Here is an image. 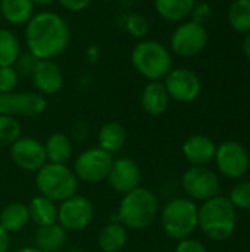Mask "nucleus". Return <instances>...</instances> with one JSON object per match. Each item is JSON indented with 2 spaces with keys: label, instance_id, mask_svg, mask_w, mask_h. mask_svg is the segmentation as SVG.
<instances>
[{
  "label": "nucleus",
  "instance_id": "obj_19",
  "mask_svg": "<svg viewBox=\"0 0 250 252\" xmlns=\"http://www.w3.org/2000/svg\"><path fill=\"white\" fill-rule=\"evenodd\" d=\"M68 241V232L57 223L50 226L37 227L34 238H32V247L41 252H60L63 251Z\"/></svg>",
  "mask_w": 250,
  "mask_h": 252
},
{
  "label": "nucleus",
  "instance_id": "obj_16",
  "mask_svg": "<svg viewBox=\"0 0 250 252\" xmlns=\"http://www.w3.org/2000/svg\"><path fill=\"white\" fill-rule=\"evenodd\" d=\"M29 78L35 92L43 96H53L63 87V72L60 66L50 59L38 61Z\"/></svg>",
  "mask_w": 250,
  "mask_h": 252
},
{
  "label": "nucleus",
  "instance_id": "obj_27",
  "mask_svg": "<svg viewBox=\"0 0 250 252\" xmlns=\"http://www.w3.org/2000/svg\"><path fill=\"white\" fill-rule=\"evenodd\" d=\"M21 43L9 28L0 27V66H13L21 55Z\"/></svg>",
  "mask_w": 250,
  "mask_h": 252
},
{
  "label": "nucleus",
  "instance_id": "obj_30",
  "mask_svg": "<svg viewBox=\"0 0 250 252\" xmlns=\"http://www.w3.org/2000/svg\"><path fill=\"white\" fill-rule=\"evenodd\" d=\"M22 134V127L18 118L0 115V148L10 146Z\"/></svg>",
  "mask_w": 250,
  "mask_h": 252
},
{
  "label": "nucleus",
  "instance_id": "obj_12",
  "mask_svg": "<svg viewBox=\"0 0 250 252\" xmlns=\"http://www.w3.org/2000/svg\"><path fill=\"white\" fill-rule=\"evenodd\" d=\"M218 171L231 180L242 179L250 167V157L248 149L236 140H227L217 145L214 158Z\"/></svg>",
  "mask_w": 250,
  "mask_h": 252
},
{
  "label": "nucleus",
  "instance_id": "obj_8",
  "mask_svg": "<svg viewBox=\"0 0 250 252\" xmlns=\"http://www.w3.org/2000/svg\"><path fill=\"white\" fill-rule=\"evenodd\" d=\"M94 204L84 195H74L57 205V224L68 233L85 230L94 220Z\"/></svg>",
  "mask_w": 250,
  "mask_h": 252
},
{
  "label": "nucleus",
  "instance_id": "obj_18",
  "mask_svg": "<svg viewBox=\"0 0 250 252\" xmlns=\"http://www.w3.org/2000/svg\"><path fill=\"white\" fill-rule=\"evenodd\" d=\"M169 94L162 81H149L140 93V106L150 117L162 115L169 106Z\"/></svg>",
  "mask_w": 250,
  "mask_h": 252
},
{
  "label": "nucleus",
  "instance_id": "obj_2",
  "mask_svg": "<svg viewBox=\"0 0 250 252\" xmlns=\"http://www.w3.org/2000/svg\"><path fill=\"white\" fill-rule=\"evenodd\" d=\"M159 214V201L147 188H137L122 195L118 211L113 216L128 232H140L150 227Z\"/></svg>",
  "mask_w": 250,
  "mask_h": 252
},
{
  "label": "nucleus",
  "instance_id": "obj_42",
  "mask_svg": "<svg viewBox=\"0 0 250 252\" xmlns=\"http://www.w3.org/2000/svg\"><path fill=\"white\" fill-rule=\"evenodd\" d=\"M53 1H56V0H32L34 6H49Z\"/></svg>",
  "mask_w": 250,
  "mask_h": 252
},
{
  "label": "nucleus",
  "instance_id": "obj_14",
  "mask_svg": "<svg viewBox=\"0 0 250 252\" xmlns=\"http://www.w3.org/2000/svg\"><path fill=\"white\" fill-rule=\"evenodd\" d=\"M10 158L19 170L27 173H37L47 162L44 143L29 136H21L10 145Z\"/></svg>",
  "mask_w": 250,
  "mask_h": 252
},
{
  "label": "nucleus",
  "instance_id": "obj_21",
  "mask_svg": "<svg viewBox=\"0 0 250 252\" xmlns=\"http://www.w3.org/2000/svg\"><path fill=\"white\" fill-rule=\"evenodd\" d=\"M57 205L55 201L43 196V195H35L28 204V214H29V221H32L37 227L43 226H50L57 223Z\"/></svg>",
  "mask_w": 250,
  "mask_h": 252
},
{
  "label": "nucleus",
  "instance_id": "obj_29",
  "mask_svg": "<svg viewBox=\"0 0 250 252\" xmlns=\"http://www.w3.org/2000/svg\"><path fill=\"white\" fill-rule=\"evenodd\" d=\"M116 24L119 27H122L134 38H141V40L149 34V30H150L147 18L140 13H134V12H131V13L124 12V13L118 15Z\"/></svg>",
  "mask_w": 250,
  "mask_h": 252
},
{
  "label": "nucleus",
  "instance_id": "obj_34",
  "mask_svg": "<svg viewBox=\"0 0 250 252\" xmlns=\"http://www.w3.org/2000/svg\"><path fill=\"white\" fill-rule=\"evenodd\" d=\"M190 16H192V21H194V22H197L200 25H205V22H208L211 19V16H212V7L206 1L196 3L192 13H190Z\"/></svg>",
  "mask_w": 250,
  "mask_h": 252
},
{
  "label": "nucleus",
  "instance_id": "obj_24",
  "mask_svg": "<svg viewBox=\"0 0 250 252\" xmlns=\"http://www.w3.org/2000/svg\"><path fill=\"white\" fill-rule=\"evenodd\" d=\"M29 223L28 207L24 202H9L0 211V224L9 233H19Z\"/></svg>",
  "mask_w": 250,
  "mask_h": 252
},
{
  "label": "nucleus",
  "instance_id": "obj_45",
  "mask_svg": "<svg viewBox=\"0 0 250 252\" xmlns=\"http://www.w3.org/2000/svg\"><path fill=\"white\" fill-rule=\"evenodd\" d=\"M100 1H111V0H100Z\"/></svg>",
  "mask_w": 250,
  "mask_h": 252
},
{
  "label": "nucleus",
  "instance_id": "obj_40",
  "mask_svg": "<svg viewBox=\"0 0 250 252\" xmlns=\"http://www.w3.org/2000/svg\"><path fill=\"white\" fill-rule=\"evenodd\" d=\"M243 52H245V55L250 59V32L246 34V37L243 40Z\"/></svg>",
  "mask_w": 250,
  "mask_h": 252
},
{
  "label": "nucleus",
  "instance_id": "obj_38",
  "mask_svg": "<svg viewBox=\"0 0 250 252\" xmlns=\"http://www.w3.org/2000/svg\"><path fill=\"white\" fill-rule=\"evenodd\" d=\"M85 58L90 63H96L100 58V49L99 46L96 44H90L87 49H85Z\"/></svg>",
  "mask_w": 250,
  "mask_h": 252
},
{
  "label": "nucleus",
  "instance_id": "obj_5",
  "mask_svg": "<svg viewBox=\"0 0 250 252\" xmlns=\"http://www.w3.org/2000/svg\"><path fill=\"white\" fill-rule=\"evenodd\" d=\"M134 69L149 81H161L172 69L169 49L156 40H140L131 52Z\"/></svg>",
  "mask_w": 250,
  "mask_h": 252
},
{
  "label": "nucleus",
  "instance_id": "obj_31",
  "mask_svg": "<svg viewBox=\"0 0 250 252\" xmlns=\"http://www.w3.org/2000/svg\"><path fill=\"white\" fill-rule=\"evenodd\" d=\"M228 199L236 207V210L250 211V180L237 183L231 189Z\"/></svg>",
  "mask_w": 250,
  "mask_h": 252
},
{
  "label": "nucleus",
  "instance_id": "obj_28",
  "mask_svg": "<svg viewBox=\"0 0 250 252\" xmlns=\"http://www.w3.org/2000/svg\"><path fill=\"white\" fill-rule=\"evenodd\" d=\"M228 24L236 32H250V0H234L230 4Z\"/></svg>",
  "mask_w": 250,
  "mask_h": 252
},
{
  "label": "nucleus",
  "instance_id": "obj_9",
  "mask_svg": "<svg viewBox=\"0 0 250 252\" xmlns=\"http://www.w3.org/2000/svg\"><path fill=\"white\" fill-rule=\"evenodd\" d=\"M181 186L187 198L194 202H205L220 195L221 189L218 174L214 170L208 168V165H192L190 168H187L181 177Z\"/></svg>",
  "mask_w": 250,
  "mask_h": 252
},
{
  "label": "nucleus",
  "instance_id": "obj_43",
  "mask_svg": "<svg viewBox=\"0 0 250 252\" xmlns=\"http://www.w3.org/2000/svg\"><path fill=\"white\" fill-rule=\"evenodd\" d=\"M15 252H41L40 250H37L35 247H32V245H29V247H22V248H19V250H16Z\"/></svg>",
  "mask_w": 250,
  "mask_h": 252
},
{
  "label": "nucleus",
  "instance_id": "obj_13",
  "mask_svg": "<svg viewBox=\"0 0 250 252\" xmlns=\"http://www.w3.org/2000/svg\"><path fill=\"white\" fill-rule=\"evenodd\" d=\"M169 99L180 103H190L197 99L202 90L199 75L189 68H172L164 78Z\"/></svg>",
  "mask_w": 250,
  "mask_h": 252
},
{
  "label": "nucleus",
  "instance_id": "obj_41",
  "mask_svg": "<svg viewBox=\"0 0 250 252\" xmlns=\"http://www.w3.org/2000/svg\"><path fill=\"white\" fill-rule=\"evenodd\" d=\"M118 1V4L121 6V7H124V9H128V7H131L137 0H116Z\"/></svg>",
  "mask_w": 250,
  "mask_h": 252
},
{
  "label": "nucleus",
  "instance_id": "obj_15",
  "mask_svg": "<svg viewBox=\"0 0 250 252\" xmlns=\"http://www.w3.org/2000/svg\"><path fill=\"white\" fill-rule=\"evenodd\" d=\"M106 180L111 189L122 196L141 186L143 174L140 165L134 159L128 157H122L113 159Z\"/></svg>",
  "mask_w": 250,
  "mask_h": 252
},
{
  "label": "nucleus",
  "instance_id": "obj_39",
  "mask_svg": "<svg viewBox=\"0 0 250 252\" xmlns=\"http://www.w3.org/2000/svg\"><path fill=\"white\" fill-rule=\"evenodd\" d=\"M10 250V235L0 224V252H9Z\"/></svg>",
  "mask_w": 250,
  "mask_h": 252
},
{
  "label": "nucleus",
  "instance_id": "obj_3",
  "mask_svg": "<svg viewBox=\"0 0 250 252\" xmlns=\"http://www.w3.org/2000/svg\"><path fill=\"white\" fill-rule=\"evenodd\" d=\"M237 226V210L228 196L217 195L199 207V229L203 235L217 242L230 239Z\"/></svg>",
  "mask_w": 250,
  "mask_h": 252
},
{
  "label": "nucleus",
  "instance_id": "obj_10",
  "mask_svg": "<svg viewBox=\"0 0 250 252\" xmlns=\"http://www.w3.org/2000/svg\"><path fill=\"white\" fill-rule=\"evenodd\" d=\"M171 49L180 58H194L208 46V31L205 25L194 21L181 22L171 35Z\"/></svg>",
  "mask_w": 250,
  "mask_h": 252
},
{
  "label": "nucleus",
  "instance_id": "obj_11",
  "mask_svg": "<svg viewBox=\"0 0 250 252\" xmlns=\"http://www.w3.org/2000/svg\"><path fill=\"white\" fill-rule=\"evenodd\" d=\"M47 109L46 96L37 92H10L0 93V115L34 118Z\"/></svg>",
  "mask_w": 250,
  "mask_h": 252
},
{
  "label": "nucleus",
  "instance_id": "obj_4",
  "mask_svg": "<svg viewBox=\"0 0 250 252\" xmlns=\"http://www.w3.org/2000/svg\"><path fill=\"white\" fill-rule=\"evenodd\" d=\"M159 219L164 233L178 242L199 229V207L190 198H174L164 205Z\"/></svg>",
  "mask_w": 250,
  "mask_h": 252
},
{
  "label": "nucleus",
  "instance_id": "obj_35",
  "mask_svg": "<svg viewBox=\"0 0 250 252\" xmlns=\"http://www.w3.org/2000/svg\"><path fill=\"white\" fill-rule=\"evenodd\" d=\"M174 252H209L203 242L194 239V238H186L183 241L177 242Z\"/></svg>",
  "mask_w": 250,
  "mask_h": 252
},
{
  "label": "nucleus",
  "instance_id": "obj_33",
  "mask_svg": "<svg viewBox=\"0 0 250 252\" xmlns=\"http://www.w3.org/2000/svg\"><path fill=\"white\" fill-rule=\"evenodd\" d=\"M37 62H38V59L32 53L25 52V53H21L19 55V58L16 59L13 68L16 69V72H18L19 77H31L32 72H34V68H35Z\"/></svg>",
  "mask_w": 250,
  "mask_h": 252
},
{
  "label": "nucleus",
  "instance_id": "obj_17",
  "mask_svg": "<svg viewBox=\"0 0 250 252\" xmlns=\"http://www.w3.org/2000/svg\"><path fill=\"white\" fill-rule=\"evenodd\" d=\"M181 152L187 162H190L192 165L203 167L214 161L217 145L211 137L205 134H193L184 140Z\"/></svg>",
  "mask_w": 250,
  "mask_h": 252
},
{
  "label": "nucleus",
  "instance_id": "obj_46",
  "mask_svg": "<svg viewBox=\"0 0 250 252\" xmlns=\"http://www.w3.org/2000/svg\"><path fill=\"white\" fill-rule=\"evenodd\" d=\"M0 19H1V16H0Z\"/></svg>",
  "mask_w": 250,
  "mask_h": 252
},
{
  "label": "nucleus",
  "instance_id": "obj_22",
  "mask_svg": "<svg viewBox=\"0 0 250 252\" xmlns=\"http://www.w3.org/2000/svg\"><path fill=\"white\" fill-rule=\"evenodd\" d=\"M127 143V130L118 121L105 123L97 133V145L111 155L124 149Z\"/></svg>",
  "mask_w": 250,
  "mask_h": 252
},
{
  "label": "nucleus",
  "instance_id": "obj_37",
  "mask_svg": "<svg viewBox=\"0 0 250 252\" xmlns=\"http://www.w3.org/2000/svg\"><path fill=\"white\" fill-rule=\"evenodd\" d=\"M56 1L69 12H81L87 9L91 3V0H56Z\"/></svg>",
  "mask_w": 250,
  "mask_h": 252
},
{
  "label": "nucleus",
  "instance_id": "obj_44",
  "mask_svg": "<svg viewBox=\"0 0 250 252\" xmlns=\"http://www.w3.org/2000/svg\"><path fill=\"white\" fill-rule=\"evenodd\" d=\"M60 252H85L84 250H78V248H72V250H65V251Z\"/></svg>",
  "mask_w": 250,
  "mask_h": 252
},
{
  "label": "nucleus",
  "instance_id": "obj_36",
  "mask_svg": "<svg viewBox=\"0 0 250 252\" xmlns=\"http://www.w3.org/2000/svg\"><path fill=\"white\" fill-rule=\"evenodd\" d=\"M88 136H90V127H88V124L84 120H78V121H75L71 126V134H69V137L72 139V142L81 143V142L87 140Z\"/></svg>",
  "mask_w": 250,
  "mask_h": 252
},
{
  "label": "nucleus",
  "instance_id": "obj_7",
  "mask_svg": "<svg viewBox=\"0 0 250 252\" xmlns=\"http://www.w3.org/2000/svg\"><path fill=\"white\" fill-rule=\"evenodd\" d=\"M112 162L113 157L109 152L99 146H93L78 154V157L74 159L72 171L78 182L87 185L102 183L108 179Z\"/></svg>",
  "mask_w": 250,
  "mask_h": 252
},
{
  "label": "nucleus",
  "instance_id": "obj_1",
  "mask_svg": "<svg viewBox=\"0 0 250 252\" xmlns=\"http://www.w3.org/2000/svg\"><path fill=\"white\" fill-rule=\"evenodd\" d=\"M25 44L38 61L60 56L71 43V28L63 16L52 10L34 13L25 24Z\"/></svg>",
  "mask_w": 250,
  "mask_h": 252
},
{
  "label": "nucleus",
  "instance_id": "obj_20",
  "mask_svg": "<svg viewBox=\"0 0 250 252\" xmlns=\"http://www.w3.org/2000/svg\"><path fill=\"white\" fill-rule=\"evenodd\" d=\"M128 230L116 220L105 224L97 233V247L102 252H121L128 244Z\"/></svg>",
  "mask_w": 250,
  "mask_h": 252
},
{
  "label": "nucleus",
  "instance_id": "obj_23",
  "mask_svg": "<svg viewBox=\"0 0 250 252\" xmlns=\"http://www.w3.org/2000/svg\"><path fill=\"white\" fill-rule=\"evenodd\" d=\"M44 151L47 162L55 164H68L74 155V142L69 134L53 133L44 142Z\"/></svg>",
  "mask_w": 250,
  "mask_h": 252
},
{
  "label": "nucleus",
  "instance_id": "obj_26",
  "mask_svg": "<svg viewBox=\"0 0 250 252\" xmlns=\"http://www.w3.org/2000/svg\"><path fill=\"white\" fill-rule=\"evenodd\" d=\"M196 0H155L158 15L168 22H181L190 16Z\"/></svg>",
  "mask_w": 250,
  "mask_h": 252
},
{
  "label": "nucleus",
  "instance_id": "obj_6",
  "mask_svg": "<svg viewBox=\"0 0 250 252\" xmlns=\"http://www.w3.org/2000/svg\"><path fill=\"white\" fill-rule=\"evenodd\" d=\"M35 186L40 195L60 204L78 193L80 182L66 164L46 162L35 173Z\"/></svg>",
  "mask_w": 250,
  "mask_h": 252
},
{
  "label": "nucleus",
  "instance_id": "obj_25",
  "mask_svg": "<svg viewBox=\"0 0 250 252\" xmlns=\"http://www.w3.org/2000/svg\"><path fill=\"white\" fill-rule=\"evenodd\" d=\"M32 15V0H0V16L10 25H25Z\"/></svg>",
  "mask_w": 250,
  "mask_h": 252
},
{
  "label": "nucleus",
  "instance_id": "obj_32",
  "mask_svg": "<svg viewBox=\"0 0 250 252\" xmlns=\"http://www.w3.org/2000/svg\"><path fill=\"white\" fill-rule=\"evenodd\" d=\"M19 84V75L13 66H0V93L15 92Z\"/></svg>",
  "mask_w": 250,
  "mask_h": 252
}]
</instances>
